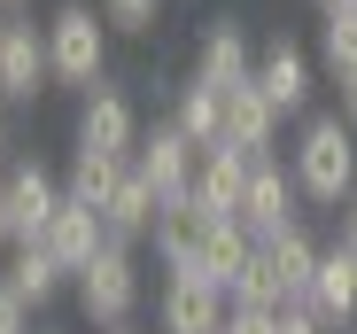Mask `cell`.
Instances as JSON below:
<instances>
[{"label":"cell","instance_id":"cell-4","mask_svg":"<svg viewBox=\"0 0 357 334\" xmlns=\"http://www.w3.org/2000/svg\"><path fill=\"white\" fill-rule=\"evenodd\" d=\"M140 101L116 86V78H93L78 93V125H70V148H109V155H132L140 148Z\"/></svg>","mask_w":357,"mask_h":334},{"label":"cell","instance_id":"cell-15","mask_svg":"<svg viewBox=\"0 0 357 334\" xmlns=\"http://www.w3.org/2000/svg\"><path fill=\"white\" fill-rule=\"evenodd\" d=\"M249 172H257V155H249V148L210 140V148H202V163H195V195H202L218 218H233V210H241V195H249Z\"/></svg>","mask_w":357,"mask_h":334},{"label":"cell","instance_id":"cell-5","mask_svg":"<svg viewBox=\"0 0 357 334\" xmlns=\"http://www.w3.org/2000/svg\"><path fill=\"white\" fill-rule=\"evenodd\" d=\"M233 218H241L257 241H272V234H287V226H303V187H295V163L257 155L249 195H241V210H233Z\"/></svg>","mask_w":357,"mask_h":334},{"label":"cell","instance_id":"cell-13","mask_svg":"<svg viewBox=\"0 0 357 334\" xmlns=\"http://www.w3.org/2000/svg\"><path fill=\"white\" fill-rule=\"evenodd\" d=\"M39 241H47L54 257H63V272L78 280V272H86V264H93V257H101L116 234H109V218H101L93 202H70V195H63V210H54V226H47Z\"/></svg>","mask_w":357,"mask_h":334},{"label":"cell","instance_id":"cell-22","mask_svg":"<svg viewBox=\"0 0 357 334\" xmlns=\"http://www.w3.org/2000/svg\"><path fill=\"white\" fill-rule=\"evenodd\" d=\"M319 63L342 78L357 70V0H342V8H319Z\"/></svg>","mask_w":357,"mask_h":334},{"label":"cell","instance_id":"cell-3","mask_svg":"<svg viewBox=\"0 0 357 334\" xmlns=\"http://www.w3.org/2000/svg\"><path fill=\"white\" fill-rule=\"evenodd\" d=\"M70 296H78V319L86 326H132V311H140V257H132V241H109L78 280H70Z\"/></svg>","mask_w":357,"mask_h":334},{"label":"cell","instance_id":"cell-2","mask_svg":"<svg viewBox=\"0 0 357 334\" xmlns=\"http://www.w3.org/2000/svg\"><path fill=\"white\" fill-rule=\"evenodd\" d=\"M47 63H54V78L63 86H93V78H109V16L93 8V0H63V8L47 16Z\"/></svg>","mask_w":357,"mask_h":334},{"label":"cell","instance_id":"cell-27","mask_svg":"<svg viewBox=\"0 0 357 334\" xmlns=\"http://www.w3.org/2000/svg\"><path fill=\"white\" fill-rule=\"evenodd\" d=\"M280 334H334V326H326L311 303H280Z\"/></svg>","mask_w":357,"mask_h":334},{"label":"cell","instance_id":"cell-21","mask_svg":"<svg viewBox=\"0 0 357 334\" xmlns=\"http://www.w3.org/2000/svg\"><path fill=\"white\" fill-rule=\"evenodd\" d=\"M218 101H225V86H210V78L187 70V86L171 93V125L187 132L195 148H210V140H218Z\"/></svg>","mask_w":357,"mask_h":334},{"label":"cell","instance_id":"cell-19","mask_svg":"<svg viewBox=\"0 0 357 334\" xmlns=\"http://www.w3.org/2000/svg\"><path fill=\"white\" fill-rule=\"evenodd\" d=\"M155 210H163V195H155L140 172H125V179L109 187V202H101V218H109L116 241H148V234H155Z\"/></svg>","mask_w":357,"mask_h":334},{"label":"cell","instance_id":"cell-10","mask_svg":"<svg viewBox=\"0 0 357 334\" xmlns=\"http://www.w3.org/2000/svg\"><path fill=\"white\" fill-rule=\"evenodd\" d=\"M195 163H202V148H195L187 132H178L171 117H155V125L140 132V148H132V172H140V179H148L163 202L195 187Z\"/></svg>","mask_w":357,"mask_h":334},{"label":"cell","instance_id":"cell-16","mask_svg":"<svg viewBox=\"0 0 357 334\" xmlns=\"http://www.w3.org/2000/svg\"><path fill=\"white\" fill-rule=\"evenodd\" d=\"M0 280H8L31 311H47L54 296L70 288V272H63V257H54L47 241H16V249H8V264H0Z\"/></svg>","mask_w":357,"mask_h":334},{"label":"cell","instance_id":"cell-23","mask_svg":"<svg viewBox=\"0 0 357 334\" xmlns=\"http://www.w3.org/2000/svg\"><path fill=\"white\" fill-rule=\"evenodd\" d=\"M93 8L109 16V31H125V39H148L163 24V0H93Z\"/></svg>","mask_w":357,"mask_h":334},{"label":"cell","instance_id":"cell-34","mask_svg":"<svg viewBox=\"0 0 357 334\" xmlns=\"http://www.w3.org/2000/svg\"><path fill=\"white\" fill-rule=\"evenodd\" d=\"M109 334H140V326H109Z\"/></svg>","mask_w":357,"mask_h":334},{"label":"cell","instance_id":"cell-7","mask_svg":"<svg viewBox=\"0 0 357 334\" xmlns=\"http://www.w3.org/2000/svg\"><path fill=\"white\" fill-rule=\"evenodd\" d=\"M225 288H210L202 272H163L155 288V334H218L225 326Z\"/></svg>","mask_w":357,"mask_h":334},{"label":"cell","instance_id":"cell-33","mask_svg":"<svg viewBox=\"0 0 357 334\" xmlns=\"http://www.w3.org/2000/svg\"><path fill=\"white\" fill-rule=\"evenodd\" d=\"M8 16H16V8H0V31H8Z\"/></svg>","mask_w":357,"mask_h":334},{"label":"cell","instance_id":"cell-9","mask_svg":"<svg viewBox=\"0 0 357 334\" xmlns=\"http://www.w3.org/2000/svg\"><path fill=\"white\" fill-rule=\"evenodd\" d=\"M0 195H8L16 241H39V234L54 226V210H63V179H54L39 155H8V172H0Z\"/></svg>","mask_w":357,"mask_h":334},{"label":"cell","instance_id":"cell-18","mask_svg":"<svg viewBox=\"0 0 357 334\" xmlns=\"http://www.w3.org/2000/svg\"><path fill=\"white\" fill-rule=\"evenodd\" d=\"M311 311H319L334 334H349V326H357V257H349L342 241L319 257V280H311Z\"/></svg>","mask_w":357,"mask_h":334},{"label":"cell","instance_id":"cell-1","mask_svg":"<svg viewBox=\"0 0 357 334\" xmlns=\"http://www.w3.org/2000/svg\"><path fill=\"white\" fill-rule=\"evenodd\" d=\"M287 163H295L303 202L342 210V202L357 195V125L342 117V109H311L303 132H295V148H287Z\"/></svg>","mask_w":357,"mask_h":334},{"label":"cell","instance_id":"cell-25","mask_svg":"<svg viewBox=\"0 0 357 334\" xmlns=\"http://www.w3.org/2000/svg\"><path fill=\"white\" fill-rule=\"evenodd\" d=\"M218 334H280V311H257V303H233Z\"/></svg>","mask_w":357,"mask_h":334},{"label":"cell","instance_id":"cell-6","mask_svg":"<svg viewBox=\"0 0 357 334\" xmlns=\"http://www.w3.org/2000/svg\"><path fill=\"white\" fill-rule=\"evenodd\" d=\"M54 63H47V24H31L24 8L8 16V31H0V101L8 109H31L47 93Z\"/></svg>","mask_w":357,"mask_h":334},{"label":"cell","instance_id":"cell-35","mask_svg":"<svg viewBox=\"0 0 357 334\" xmlns=\"http://www.w3.org/2000/svg\"><path fill=\"white\" fill-rule=\"evenodd\" d=\"M319 8H342V0H319Z\"/></svg>","mask_w":357,"mask_h":334},{"label":"cell","instance_id":"cell-26","mask_svg":"<svg viewBox=\"0 0 357 334\" xmlns=\"http://www.w3.org/2000/svg\"><path fill=\"white\" fill-rule=\"evenodd\" d=\"M0 334H31V303H24L8 280H0Z\"/></svg>","mask_w":357,"mask_h":334},{"label":"cell","instance_id":"cell-12","mask_svg":"<svg viewBox=\"0 0 357 334\" xmlns=\"http://www.w3.org/2000/svg\"><path fill=\"white\" fill-rule=\"evenodd\" d=\"M218 140L249 148V155H272V140H280V109L257 93V78L225 86V101H218Z\"/></svg>","mask_w":357,"mask_h":334},{"label":"cell","instance_id":"cell-14","mask_svg":"<svg viewBox=\"0 0 357 334\" xmlns=\"http://www.w3.org/2000/svg\"><path fill=\"white\" fill-rule=\"evenodd\" d=\"M249 70H257V47H249L241 16H210L202 39H195V78H210V86H241Z\"/></svg>","mask_w":357,"mask_h":334},{"label":"cell","instance_id":"cell-11","mask_svg":"<svg viewBox=\"0 0 357 334\" xmlns=\"http://www.w3.org/2000/svg\"><path fill=\"white\" fill-rule=\"evenodd\" d=\"M257 93L280 109V117H311V54L295 47V39H272V47H257Z\"/></svg>","mask_w":357,"mask_h":334},{"label":"cell","instance_id":"cell-17","mask_svg":"<svg viewBox=\"0 0 357 334\" xmlns=\"http://www.w3.org/2000/svg\"><path fill=\"white\" fill-rule=\"evenodd\" d=\"M264 249V264H272V280H280V296L287 303H311V280H319V241L303 234V226H287V234H272V241H257Z\"/></svg>","mask_w":357,"mask_h":334},{"label":"cell","instance_id":"cell-29","mask_svg":"<svg viewBox=\"0 0 357 334\" xmlns=\"http://www.w3.org/2000/svg\"><path fill=\"white\" fill-rule=\"evenodd\" d=\"M334 86H342V117H349V125H357V70H342V78H334Z\"/></svg>","mask_w":357,"mask_h":334},{"label":"cell","instance_id":"cell-36","mask_svg":"<svg viewBox=\"0 0 357 334\" xmlns=\"http://www.w3.org/2000/svg\"><path fill=\"white\" fill-rule=\"evenodd\" d=\"M349 334H357V326H349Z\"/></svg>","mask_w":357,"mask_h":334},{"label":"cell","instance_id":"cell-8","mask_svg":"<svg viewBox=\"0 0 357 334\" xmlns=\"http://www.w3.org/2000/svg\"><path fill=\"white\" fill-rule=\"evenodd\" d=\"M210 226H218V210L187 187V195H171L163 210H155V257H163V272H195L202 264V249H210Z\"/></svg>","mask_w":357,"mask_h":334},{"label":"cell","instance_id":"cell-32","mask_svg":"<svg viewBox=\"0 0 357 334\" xmlns=\"http://www.w3.org/2000/svg\"><path fill=\"white\" fill-rule=\"evenodd\" d=\"M0 8H31V0H0Z\"/></svg>","mask_w":357,"mask_h":334},{"label":"cell","instance_id":"cell-28","mask_svg":"<svg viewBox=\"0 0 357 334\" xmlns=\"http://www.w3.org/2000/svg\"><path fill=\"white\" fill-rule=\"evenodd\" d=\"M334 226H342V234H334V241H342V249H349V257H357V195H349V202H342V210H334Z\"/></svg>","mask_w":357,"mask_h":334},{"label":"cell","instance_id":"cell-31","mask_svg":"<svg viewBox=\"0 0 357 334\" xmlns=\"http://www.w3.org/2000/svg\"><path fill=\"white\" fill-rule=\"evenodd\" d=\"M0 172H8V101H0Z\"/></svg>","mask_w":357,"mask_h":334},{"label":"cell","instance_id":"cell-30","mask_svg":"<svg viewBox=\"0 0 357 334\" xmlns=\"http://www.w3.org/2000/svg\"><path fill=\"white\" fill-rule=\"evenodd\" d=\"M8 249H16V218H8V195H0V264H8Z\"/></svg>","mask_w":357,"mask_h":334},{"label":"cell","instance_id":"cell-20","mask_svg":"<svg viewBox=\"0 0 357 334\" xmlns=\"http://www.w3.org/2000/svg\"><path fill=\"white\" fill-rule=\"evenodd\" d=\"M132 172V155H109V148H70V172H63V195L70 202H109V187Z\"/></svg>","mask_w":357,"mask_h":334},{"label":"cell","instance_id":"cell-24","mask_svg":"<svg viewBox=\"0 0 357 334\" xmlns=\"http://www.w3.org/2000/svg\"><path fill=\"white\" fill-rule=\"evenodd\" d=\"M233 303H257V311H280L287 296H280V280H272V264H264V249L249 257V272L233 280Z\"/></svg>","mask_w":357,"mask_h":334}]
</instances>
